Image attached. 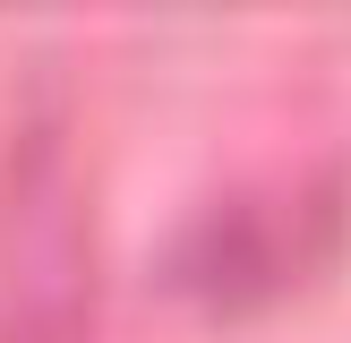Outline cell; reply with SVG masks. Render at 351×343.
Listing matches in <instances>:
<instances>
[{
    "mask_svg": "<svg viewBox=\"0 0 351 343\" xmlns=\"http://www.w3.org/2000/svg\"><path fill=\"white\" fill-rule=\"evenodd\" d=\"M0 343H95V266L51 154H17L0 198Z\"/></svg>",
    "mask_w": 351,
    "mask_h": 343,
    "instance_id": "1",
    "label": "cell"
}]
</instances>
